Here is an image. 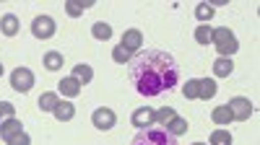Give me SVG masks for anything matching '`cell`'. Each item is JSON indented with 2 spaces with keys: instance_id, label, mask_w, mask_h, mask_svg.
I'll return each mask as SVG.
<instances>
[{
  "instance_id": "15",
  "label": "cell",
  "mask_w": 260,
  "mask_h": 145,
  "mask_svg": "<svg viewBox=\"0 0 260 145\" xmlns=\"http://www.w3.org/2000/svg\"><path fill=\"white\" fill-rule=\"evenodd\" d=\"M0 31H3L6 36H16L18 34V18L13 13H6L3 18H0Z\"/></svg>"
},
{
  "instance_id": "2",
  "label": "cell",
  "mask_w": 260,
  "mask_h": 145,
  "mask_svg": "<svg viewBox=\"0 0 260 145\" xmlns=\"http://www.w3.org/2000/svg\"><path fill=\"white\" fill-rule=\"evenodd\" d=\"M130 145H180L175 135H169L167 130H154V127H146L138 130L136 137L130 140Z\"/></svg>"
},
{
  "instance_id": "23",
  "label": "cell",
  "mask_w": 260,
  "mask_h": 145,
  "mask_svg": "<svg viewBox=\"0 0 260 145\" xmlns=\"http://www.w3.org/2000/svg\"><path fill=\"white\" fill-rule=\"evenodd\" d=\"M175 117H177V114H175V109H172V107H161L159 112H154V119L161 124V127H167V124L175 119Z\"/></svg>"
},
{
  "instance_id": "25",
  "label": "cell",
  "mask_w": 260,
  "mask_h": 145,
  "mask_svg": "<svg viewBox=\"0 0 260 145\" xmlns=\"http://www.w3.org/2000/svg\"><path fill=\"white\" fill-rule=\"evenodd\" d=\"M211 145H232L229 130H213L211 132Z\"/></svg>"
},
{
  "instance_id": "27",
  "label": "cell",
  "mask_w": 260,
  "mask_h": 145,
  "mask_svg": "<svg viewBox=\"0 0 260 145\" xmlns=\"http://www.w3.org/2000/svg\"><path fill=\"white\" fill-rule=\"evenodd\" d=\"M13 117H16V107H13V104L0 101V124L8 122V119H13Z\"/></svg>"
},
{
  "instance_id": "18",
  "label": "cell",
  "mask_w": 260,
  "mask_h": 145,
  "mask_svg": "<svg viewBox=\"0 0 260 145\" xmlns=\"http://www.w3.org/2000/svg\"><path fill=\"white\" fill-rule=\"evenodd\" d=\"M94 6V0H83V3H78V0H71V3H65V11H68V16H81L83 11H89Z\"/></svg>"
},
{
  "instance_id": "28",
  "label": "cell",
  "mask_w": 260,
  "mask_h": 145,
  "mask_svg": "<svg viewBox=\"0 0 260 145\" xmlns=\"http://www.w3.org/2000/svg\"><path fill=\"white\" fill-rule=\"evenodd\" d=\"M185 99H198V78H187V83L182 86Z\"/></svg>"
},
{
  "instance_id": "9",
  "label": "cell",
  "mask_w": 260,
  "mask_h": 145,
  "mask_svg": "<svg viewBox=\"0 0 260 145\" xmlns=\"http://www.w3.org/2000/svg\"><path fill=\"white\" fill-rule=\"evenodd\" d=\"M141 44H143V34H141L138 29H127V31L122 34V44H120V47H125L127 52H136Z\"/></svg>"
},
{
  "instance_id": "7",
  "label": "cell",
  "mask_w": 260,
  "mask_h": 145,
  "mask_svg": "<svg viewBox=\"0 0 260 145\" xmlns=\"http://www.w3.org/2000/svg\"><path fill=\"white\" fill-rule=\"evenodd\" d=\"M91 124H94L96 130L107 132V130H112L115 124H117V114H115L110 107H99V109H94V114H91Z\"/></svg>"
},
{
  "instance_id": "21",
  "label": "cell",
  "mask_w": 260,
  "mask_h": 145,
  "mask_svg": "<svg viewBox=\"0 0 260 145\" xmlns=\"http://www.w3.org/2000/svg\"><path fill=\"white\" fill-rule=\"evenodd\" d=\"M45 68H47V70H60V68H62V52L50 50V52L45 55Z\"/></svg>"
},
{
  "instance_id": "20",
  "label": "cell",
  "mask_w": 260,
  "mask_h": 145,
  "mask_svg": "<svg viewBox=\"0 0 260 145\" xmlns=\"http://www.w3.org/2000/svg\"><path fill=\"white\" fill-rule=\"evenodd\" d=\"M190 130V124H187V119H182V117H175V119H172L169 124H167V132L169 135H182V132H187Z\"/></svg>"
},
{
  "instance_id": "14",
  "label": "cell",
  "mask_w": 260,
  "mask_h": 145,
  "mask_svg": "<svg viewBox=\"0 0 260 145\" xmlns=\"http://www.w3.org/2000/svg\"><path fill=\"white\" fill-rule=\"evenodd\" d=\"M232 70H234L232 57H219V60L213 62V75H216V78H229Z\"/></svg>"
},
{
  "instance_id": "11",
  "label": "cell",
  "mask_w": 260,
  "mask_h": 145,
  "mask_svg": "<svg viewBox=\"0 0 260 145\" xmlns=\"http://www.w3.org/2000/svg\"><path fill=\"white\" fill-rule=\"evenodd\" d=\"M57 88H60L62 96H71V99H73V96L81 93V83H78L73 75H68V78H62V80L57 83Z\"/></svg>"
},
{
  "instance_id": "16",
  "label": "cell",
  "mask_w": 260,
  "mask_h": 145,
  "mask_svg": "<svg viewBox=\"0 0 260 145\" xmlns=\"http://www.w3.org/2000/svg\"><path fill=\"white\" fill-rule=\"evenodd\" d=\"M73 78L81 83V86H86V83H91V78H94L91 65H86V62H78V65L73 68Z\"/></svg>"
},
{
  "instance_id": "31",
  "label": "cell",
  "mask_w": 260,
  "mask_h": 145,
  "mask_svg": "<svg viewBox=\"0 0 260 145\" xmlns=\"http://www.w3.org/2000/svg\"><path fill=\"white\" fill-rule=\"evenodd\" d=\"M0 75H3V65H0Z\"/></svg>"
},
{
  "instance_id": "32",
  "label": "cell",
  "mask_w": 260,
  "mask_h": 145,
  "mask_svg": "<svg viewBox=\"0 0 260 145\" xmlns=\"http://www.w3.org/2000/svg\"><path fill=\"white\" fill-rule=\"evenodd\" d=\"M192 145H203V142H192Z\"/></svg>"
},
{
  "instance_id": "1",
  "label": "cell",
  "mask_w": 260,
  "mask_h": 145,
  "mask_svg": "<svg viewBox=\"0 0 260 145\" xmlns=\"http://www.w3.org/2000/svg\"><path fill=\"white\" fill-rule=\"evenodd\" d=\"M127 78L141 96H161L180 86V68L167 50H143L130 57Z\"/></svg>"
},
{
  "instance_id": "17",
  "label": "cell",
  "mask_w": 260,
  "mask_h": 145,
  "mask_svg": "<svg viewBox=\"0 0 260 145\" xmlns=\"http://www.w3.org/2000/svg\"><path fill=\"white\" fill-rule=\"evenodd\" d=\"M211 119H213L216 124H221V127H226V124L232 122V112H229L226 104H221V107H216V109L211 112Z\"/></svg>"
},
{
  "instance_id": "8",
  "label": "cell",
  "mask_w": 260,
  "mask_h": 145,
  "mask_svg": "<svg viewBox=\"0 0 260 145\" xmlns=\"http://www.w3.org/2000/svg\"><path fill=\"white\" fill-rule=\"evenodd\" d=\"M130 119H133V124H136L138 130H146V127H151V124L156 122V119H154V109H148V107H141V109H136Z\"/></svg>"
},
{
  "instance_id": "19",
  "label": "cell",
  "mask_w": 260,
  "mask_h": 145,
  "mask_svg": "<svg viewBox=\"0 0 260 145\" xmlns=\"http://www.w3.org/2000/svg\"><path fill=\"white\" fill-rule=\"evenodd\" d=\"M91 34H94V39L107 41V39H112V26L104 24V21H96V24L91 26Z\"/></svg>"
},
{
  "instance_id": "6",
  "label": "cell",
  "mask_w": 260,
  "mask_h": 145,
  "mask_svg": "<svg viewBox=\"0 0 260 145\" xmlns=\"http://www.w3.org/2000/svg\"><path fill=\"white\" fill-rule=\"evenodd\" d=\"M55 31H57V26H55V18L52 16H37L31 21V34L37 39H52Z\"/></svg>"
},
{
  "instance_id": "22",
  "label": "cell",
  "mask_w": 260,
  "mask_h": 145,
  "mask_svg": "<svg viewBox=\"0 0 260 145\" xmlns=\"http://www.w3.org/2000/svg\"><path fill=\"white\" fill-rule=\"evenodd\" d=\"M57 101H60L57 93L47 91V93H42V96H39V109H42V112H52V109L57 107Z\"/></svg>"
},
{
  "instance_id": "29",
  "label": "cell",
  "mask_w": 260,
  "mask_h": 145,
  "mask_svg": "<svg viewBox=\"0 0 260 145\" xmlns=\"http://www.w3.org/2000/svg\"><path fill=\"white\" fill-rule=\"evenodd\" d=\"M112 60H115V62H120V65H127V62H130V52H127L125 47H120V44H117V47L112 50Z\"/></svg>"
},
{
  "instance_id": "24",
  "label": "cell",
  "mask_w": 260,
  "mask_h": 145,
  "mask_svg": "<svg viewBox=\"0 0 260 145\" xmlns=\"http://www.w3.org/2000/svg\"><path fill=\"white\" fill-rule=\"evenodd\" d=\"M211 34H213V29L208 24H201L195 29V41H198V44H211Z\"/></svg>"
},
{
  "instance_id": "3",
  "label": "cell",
  "mask_w": 260,
  "mask_h": 145,
  "mask_svg": "<svg viewBox=\"0 0 260 145\" xmlns=\"http://www.w3.org/2000/svg\"><path fill=\"white\" fill-rule=\"evenodd\" d=\"M211 44L221 52V57H232L237 50H240V44H237V36H234L226 26L213 29V34H211Z\"/></svg>"
},
{
  "instance_id": "5",
  "label": "cell",
  "mask_w": 260,
  "mask_h": 145,
  "mask_svg": "<svg viewBox=\"0 0 260 145\" xmlns=\"http://www.w3.org/2000/svg\"><path fill=\"white\" fill-rule=\"evenodd\" d=\"M34 86V73L29 68H16L11 73V88L18 91V93H29Z\"/></svg>"
},
{
  "instance_id": "12",
  "label": "cell",
  "mask_w": 260,
  "mask_h": 145,
  "mask_svg": "<svg viewBox=\"0 0 260 145\" xmlns=\"http://www.w3.org/2000/svg\"><path fill=\"white\" fill-rule=\"evenodd\" d=\"M216 91H219V86H216V80H213V78H203V80H198V99L208 101V99L216 96Z\"/></svg>"
},
{
  "instance_id": "26",
  "label": "cell",
  "mask_w": 260,
  "mask_h": 145,
  "mask_svg": "<svg viewBox=\"0 0 260 145\" xmlns=\"http://www.w3.org/2000/svg\"><path fill=\"white\" fill-rule=\"evenodd\" d=\"M195 18L203 21V24H208V21L213 18V8L208 3H198V8H195Z\"/></svg>"
},
{
  "instance_id": "13",
  "label": "cell",
  "mask_w": 260,
  "mask_h": 145,
  "mask_svg": "<svg viewBox=\"0 0 260 145\" xmlns=\"http://www.w3.org/2000/svg\"><path fill=\"white\" fill-rule=\"evenodd\" d=\"M18 132H24V124H21L16 117L0 124V137H3V140H11V137H13V135H18Z\"/></svg>"
},
{
  "instance_id": "30",
  "label": "cell",
  "mask_w": 260,
  "mask_h": 145,
  "mask_svg": "<svg viewBox=\"0 0 260 145\" xmlns=\"http://www.w3.org/2000/svg\"><path fill=\"white\" fill-rule=\"evenodd\" d=\"M31 142V137L26 135V132H18V135H13L11 140H6V145H29Z\"/></svg>"
},
{
  "instance_id": "4",
  "label": "cell",
  "mask_w": 260,
  "mask_h": 145,
  "mask_svg": "<svg viewBox=\"0 0 260 145\" xmlns=\"http://www.w3.org/2000/svg\"><path fill=\"white\" fill-rule=\"evenodd\" d=\"M229 112H232V119H237V122H247L250 117H252V101L250 99H245V96H234V99H229Z\"/></svg>"
},
{
  "instance_id": "10",
  "label": "cell",
  "mask_w": 260,
  "mask_h": 145,
  "mask_svg": "<svg viewBox=\"0 0 260 145\" xmlns=\"http://www.w3.org/2000/svg\"><path fill=\"white\" fill-rule=\"evenodd\" d=\"M52 114H55L57 122H71L76 117V107L71 101H57V107L52 109Z\"/></svg>"
}]
</instances>
